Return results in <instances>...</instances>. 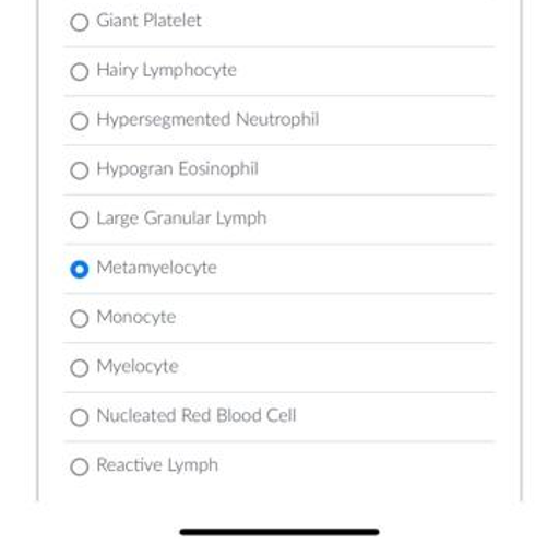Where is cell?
Returning a JSON list of instances; mask_svg holds the SVG:
<instances>
[{
    "instance_id": "6da1fadb",
    "label": "cell",
    "mask_w": 559,
    "mask_h": 544,
    "mask_svg": "<svg viewBox=\"0 0 559 544\" xmlns=\"http://www.w3.org/2000/svg\"><path fill=\"white\" fill-rule=\"evenodd\" d=\"M90 264L84 262V260H76V262L70 264V274H72V277L79 279V281L86 279L90 275Z\"/></svg>"
}]
</instances>
